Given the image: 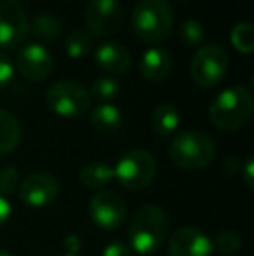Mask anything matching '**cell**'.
<instances>
[{"label": "cell", "instance_id": "ac0fdd59", "mask_svg": "<svg viewBox=\"0 0 254 256\" xmlns=\"http://www.w3.org/2000/svg\"><path fill=\"white\" fill-rule=\"evenodd\" d=\"M115 180L113 168L106 162H91L80 171V183L89 190H103Z\"/></svg>", "mask_w": 254, "mask_h": 256}, {"label": "cell", "instance_id": "4316f807", "mask_svg": "<svg viewBox=\"0 0 254 256\" xmlns=\"http://www.w3.org/2000/svg\"><path fill=\"white\" fill-rule=\"evenodd\" d=\"M14 72H16V68H14L10 58L5 52L0 51V89L7 88L12 82Z\"/></svg>", "mask_w": 254, "mask_h": 256}, {"label": "cell", "instance_id": "7c38bea8", "mask_svg": "<svg viewBox=\"0 0 254 256\" xmlns=\"http://www.w3.org/2000/svg\"><path fill=\"white\" fill-rule=\"evenodd\" d=\"M17 72L31 82H42L54 70V60L45 46L33 42L21 48L16 54Z\"/></svg>", "mask_w": 254, "mask_h": 256}, {"label": "cell", "instance_id": "5bb4252c", "mask_svg": "<svg viewBox=\"0 0 254 256\" xmlns=\"http://www.w3.org/2000/svg\"><path fill=\"white\" fill-rule=\"evenodd\" d=\"M94 60L99 68L113 75L126 74L131 68L132 58L126 46L115 40H105L96 48Z\"/></svg>", "mask_w": 254, "mask_h": 256}, {"label": "cell", "instance_id": "d6986e66", "mask_svg": "<svg viewBox=\"0 0 254 256\" xmlns=\"http://www.w3.org/2000/svg\"><path fill=\"white\" fill-rule=\"evenodd\" d=\"M180 112L173 103H162L152 114V128L162 138L174 134L180 128Z\"/></svg>", "mask_w": 254, "mask_h": 256}, {"label": "cell", "instance_id": "4fadbf2b", "mask_svg": "<svg viewBox=\"0 0 254 256\" xmlns=\"http://www.w3.org/2000/svg\"><path fill=\"white\" fill-rule=\"evenodd\" d=\"M167 251L169 256H211L214 250L207 234L197 226L187 225L174 230Z\"/></svg>", "mask_w": 254, "mask_h": 256}, {"label": "cell", "instance_id": "277c9868", "mask_svg": "<svg viewBox=\"0 0 254 256\" xmlns=\"http://www.w3.org/2000/svg\"><path fill=\"white\" fill-rule=\"evenodd\" d=\"M169 158L178 169L200 171L206 169L216 157V145L213 138L202 131H181L167 148Z\"/></svg>", "mask_w": 254, "mask_h": 256}, {"label": "cell", "instance_id": "44dd1931", "mask_svg": "<svg viewBox=\"0 0 254 256\" xmlns=\"http://www.w3.org/2000/svg\"><path fill=\"white\" fill-rule=\"evenodd\" d=\"M92 48V35L89 34L87 30H73L64 40V51H66L68 58L71 60H80V58H85L89 52H91Z\"/></svg>", "mask_w": 254, "mask_h": 256}, {"label": "cell", "instance_id": "603a6c76", "mask_svg": "<svg viewBox=\"0 0 254 256\" xmlns=\"http://www.w3.org/2000/svg\"><path fill=\"white\" fill-rule=\"evenodd\" d=\"M120 92V86L115 78L112 77H99L94 80L91 88V98H94L99 103H110L119 96Z\"/></svg>", "mask_w": 254, "mask_h": 256}, {"label": "cell", "instance_id": "4dcf8cb0", "mask_svg": "<svg viewBox=\"0 0 254 256\" xmlns=\"http://www.w3.org/2000/svg\"><path fill=\"white\" fill-rule=\"evenodd\" d=\"M64 250H66V254H78V251H80V239L77 236H68L66 240H64Z\"/></svg>", "mask_w": 254, "mask_h": 256}, {"label": "cell", "instance_id": "83f0119b", "mask_svg": "<svg viewBox=\"0 0 254 256\" xmlns=\"http://www.w3.org/2000/svg\"><path fill=\"white\" fill-rule=\"evenodd\" d=\"M101 256H131V250L124 242H120V240H113V242H110L105 248Z\"/></svg>", "mask_w": 254, "mask_h": 256}, {"label": "cell", "instance_id": "8992f818", "mask_svg": "<svg viewBox=\"0 0 254 256\" xmlns=\"http://www.w3.org/2000/svg\"><path fill=\"white\" fill-rule=\"evenodd\" d=\"M45 102L56 115L64 118H73L84 115L91 108V94L78 82L61 80L49 88Z\"/></svg>", "mask_w": 254, "mask_h": 256}, {"label": "cell", "instance_id": "484cf974", "mask_svg": "<svg viewBox=\"0 0 254 256\" xmlns=\"http://www.w3.org/2000/svg\"><path fill=\"white\" fill-rule=\"evenodd\" d=\"M21 185V174L16 168L7 166L0 169V196H10L16 190H19Z\"/></svg>", "mask_w": 254, "mask_h": 256}, {"label": "cell", "instance_id": "1f68e13d", "mask_svg": "<svg viewBox=\"0 0 254 256\" xmlns=\"http://www.w3.org/2000/svg\"><path fill=\"white\" fill-rule=\"evenodd\" d=\"M0 256H12L9 253V251H5V250H0Z\"/></svg>", "mask_w": 254, "mask_h": 256}, {"label": "cell", "instance_id": "836d02e7", "mask_svg": "<svg viewBox=\"0 0 254 256\" xmlns=\"http://www.w3.org/2000/svg\"><path fill=\"white\" fill-rule=\"evenodd\" d=\"M180 2H187V0H180Z\"/></svg>", "mask_w": 254, "mask_h": 256}, {"label": "cell", "instance_id": "f1b7e54d", "mask_svg": "<svg viewBox=\"0 0 254 256\" xmlns=\"http://www.w3.org/2000/svg\"><path fill=\"white\" fill-rule=\"evenodd\" d=\"M242 182H244V185L248 186L249 190H253V183H254V160L253 157H248L244 162V166H242Z\"/></svg>", "mask_w": 254, "mask_h": 256}, {"label": "cell", "instance_id": "7402d4cb", "mask_svg": "<svg viewBox=\"0 0 254 256\" xmlns=\"http://www.w3.org/2000/svg\"><path fill=\"white\" fill-rule=\"evenodd\" d=\"M232 46L242 54H251L254 49V28L249 21H241L232 28Z\"/></svg>", "mask_w": 254, "mask_h": 256}, {"label": "cell", "instance_id": "9c48e42d", "mask_svg": "<svg viewBox=\"0 0 254 256\" xmlns=\"http://www.w3.org/2000/svg\"><path fill=\"white\" fill-rule=\"evenodd\" d=\"M30 32L21 0H0V49H14Z\"/></svg>", "mask_w": 254, "mask_h": 256}, {"label": "cell", "instance_id": "cb8c5ba5", "mask_svg": "<svg viewBox=\"0 0 254 256\" xmlns=\"http://www.w3.org/2000/svg\"><path fill=\"white\" fill-rule=\"evenodd\" d=\"M242 248V236L234 230H221L213 240V250L223 256H232Z\"/></svg>", "mask_w": 254, "mask_h": 256}, {"label": "cell", "instance_id": "52a82bcc", "mask_svg": "<svg viewBox=\"0 0 254 256\" xmlns=\"http://www.w3.org/2000/svg\"><path fill=\"white\" fill-rule=\"evenodd\" d=\"M228 54L216 44L199 48L190 64L192 80L200 88H214L225 78L228 72Z\"/></svg>", "mask_w": 254, "mask_h": 256}, {"label": "cell", "instance_id": "e0dca14e", "mask_svg": "<svg viewBox=\"0 0 254 256\" xmlns=\"http://www.w3.org/2000/svg\"><path fill=\"white\" fill-rule=\"evenodd\" d=\"M21 136H23V129L16 115L0 108V155L16 150L21 143Z\"/></svg>", "mask_w": 254, "mask_h": 256}, {"label": "cell", "instance_id": "8fae6325", "mask_svg": "<svg viewBox=\"0 0 254 256\" xmlns=\"http://www.w3.org/2000/svg\"><path fill=\"white\" fill-rule=\"evenodd\" d=\"M59 194V183L52 174L37 171L28 174L19 185V199L28 208H45Z\"/></svg>", "mask_w": 254, "mask_h": 256}, {"label": "cell", "instance_id": "3957f363", "mask_svg": "<svg viewBox=\"0 0 254 256\" xmlns=\"http://www.w3.org/2000/svg\"><path fill=\"white\" fill-rule=\"evenodd\" d=\"M174 23L173 6L169 0H139L131 14L134 34L148 44L166 40Z\"/></svg>", "mask_w": 254, "mask_h": 256}, {"label": "cell", "instance_id": "ffe728a7", "mask_svg": "<svg viewBox=\"0 0 254 256\" xmlns=\"http://www.w3.org/2000/svg\"><path fill=\"white\" fill-rule=\"evenodd\" d=\"M31 32H33L35 37H38L40 40L52 42V40H56L63 32L61 20H58L54 14L40 12L31 21Z\"/></svg>", "mask_w": 254, "mask_h": 256}, {"label": "cell", "instance_id": "d4e9b609", "mask_svg": "<svg viewBox=\"0 0 254 256\" xmlns=\"http://www.w3.org/2000/svg\"><path fill=\"white\" fill-rule=\"evenodd\" d=\"M180 38L188 48H199L206 40V30L204 24L197 20H187L180 26Z\"/></svg>", "mask_w": 254, "mask_h": 256}, {"label": "cell", "instance_id": "30bf717a", "mask_svg": "<svg viewBox=\"0 0 254 256\" xmlns=\"http://www.w3.org/2000/svg\"><path fill=\"white\" fill-rule=\"evenodd\" d=\"M89 216L99 228L115 230L127 216L126 200L112 190H99L89 202Z\"/></svg>", "mask_w": 254, "mask_h": 256}, {"label": "cell", "instance_id": "ba28073f", "mask_svg": "<svg viewBox=\"0 0 254 256\" xmlns=\"http://www.w3.org/2000/svg\"><path fill=\"white\" fill-rule=\"evenodd\" d=\"M87 32L94 37H110L119 32L124 20V7L120 0H91L85 7Z\"/></svg>", "mask_w": 254, "mask_h": 256}, {"label": "cell", "instance_id": "2e32d148", "mask_svg": "<svg viewBox=\"0 0 254 256\" xmlns=\"http://www.w3.org/2000/svg\"><path fill=\"white\" fill-rule=\"evenodd\" d=\"M89 120H91L94 129L105 132V134H112V132H117L122 128L124 117L119 106L112 103H99L98 106L91 110Z\"/></svg>", "mask_w": 254, "mask_h": 256}, {"label": "cell", "instance_id": "f546056e", "mask_svg": "<svg viewBox=\"0 0 254 256\" xmlns=\"http://www.w3.org/2000/svg\"><path fill=\"white\" fill-rule=\"evenodd\" d=\"M10 211H12V209H10L9 200L3 196H0V228H2L7 223V220L10 218Z\"/></svg>", "mask_w": 254, "mask_h": 256}, {"label": "cell", "instance_id": "5b68a950", "mask_svg": "<svg viewBox=\"0 0 254 256\" xmlns=\"http://www.w3.org/2000/svg\"><path fill=\"white\" fill-rule=\"evenodd\" d=\"M115 180L127 190H145L153 183L157 174V160L150 152L141 148L129 150L117 160Z\"/></svg>", "mask_w": 254, "mask_h": 256}, {"label": "cell", "instance_id": "d6a6232c", "mask_svg": "<svg viewBox=\"0 0 254 256\" xmlns=\"http://www.w3.org/2000/svg\"><path fill=\"white\" fill-rule=\"evenodd\" d=\"M63 256H78V254H63Z\"/></svg>", "mask_w": 254, "mask_h": 256}, {"label": "cell", "instance_id": "6da1fadb", "mask_svg": "<svg viewBox=\"0 0 254 256\" xmlns=\"http://www.w3.org/2000/svg\"><path fill=\"white\" fill-rule=\"evenodd\" d=\"M129 250L141 256H150L160 250L167 237V216L162 208L145 204L132 214L129 223Z\"/></svg>", "mask_w": 254, "mask_h": 256}, {"label": "cell", "instance_id": "7a4b0ae2", "mask_svg": "<svg viewBox=\"0 0 254 256\" xmlns=\"http://www.w3.org/2000/svg\"><path fill=\"white\" fill-rule=\"evenodd\" d=\"M253 94L244 86L227 88L211 102L209 118L221 131H239L253 115Z\"/></svg>", "mask_w": 254, "mask_h": 256}, {"label": "cell", "instance_id": "9a60e30c", "mask_svg": "<svg viewBox=\"0 0 254 256\" xmlns=\"http://www.w3.org/2000/svg\"><path fill=\"white\" fill-rule=\"evenodd\" d=\"M139 70L148 82H162L173 72V56L167 49L152 48L139 60Z\"/></svg>", "mask_w": 254, "mask_h": 256}]
</instances>
